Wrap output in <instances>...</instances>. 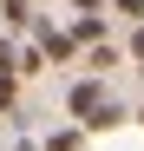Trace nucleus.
I'll list each match as a JSON object with an SVG mask.
<instances>
[{"label": "nucleus", "instance_id": "nucleus-4", "mask_svg": "<svg viewBox=\"0 0 144 151\" xmlns=\"http://www.w3.org/2000/svg\"><path fill=\"white\" fill-rule=\"evenodd\" d=\"M72 40H79V46H98L105 40V13H79V20H72Z\"/></svg>", "mask_w": 144, "mask_h": 151}, {"label": "nucleus", "instance_id": "nucleus-7", "mask_svg": "<svg viewBox=\"0 0 144 151\" xmlns=\"http://www.w3.org/2000/svg\"><path fill=\"white\" fill-rule=\"evenodd\" d=\"M20 105V79H13V72H0V112H13Z\"/></svg>", "mask_w": 144, "mask_h": 151}, {"label": "nucleus", "instance_id": "nucleus-2", "mask_svg": "<svg viewBox=\"0 0 144 151\" xmlns=\"http://www.w3.org/2000/svg\"><path fill=\"white\" fill-rule=\"evenodd\" d=\"M33 46L46 53V66H66V59H79V40L59 33V27H46V20H33Z\"/></svg>", "mask_w": 144, "mask_h": 151}, {"label": "nucleus", "instance_id": "nucleus-13", "mask_svg": "<svg viewBox=\"0 0 144 151\" xmlns=\"http://www.w3.org/2000/svg\"><path fill=\"white\" fill-rule=\"evenodd\" d=\"M138 118H144V105H138Z\"/></svg>", "mask_w": 144, "mask_h": 151}, {"label": "nucleus", "instance_id": "nucleus-9", "mask_svg": "<svg viewBox=\"0 0 144 151\" xmlns=\"http://www.w3.org/2000/svg\"><path fill=\"white\" fill-rule=\"evenodd\" d=\"M105 7H111V13H125L131 27H138V20H144V0H105Z\"/></svg>", "mask_w": 144, "mask_h": 151}, {"label": "nucleus", "instance_id": "nucleus-8", "mask_svg": "<svg viewBox=\"0 0 144 151\" xmlns=\"http://www.w3.org/2000/svg\"><path fill=\"white\" fill-rule=\"evenodd\" d=\"M0 72H13V79H20V46H13L7 33H0Z\"/></svg>", "mask_w": 144, "mask_h": 151}, {"label": "nucleus", "instance_id": "nucleus-6", "mask_svg": "<svg viewBox=\"0 0 144 151\" xmlns=\"http://www.w3.org/2000/svg\"><path fill=\"white\" fill-rule=\"evenodd\" d=\"M85 66H92V72H98V79H105V72H111V66H118V53H111V46H105V40H98V46H92V53H85Z\"/></svg>", "mask_w": 144, "mask_h": 151}, {"label": "nucleus", "instance_id": "nucleus-11", "mask_svg": "<svg viewBox=\"0 0 144 151\" xmlns=\"http://www.w3.org/2000/svg\"><path fill=\"white\" fill-rule=\"evenodd\" d=\"M72 7H79V13H105V0H72Z\"/></svg>", "mask_w": 144, "mask_h": 151}, {"label": "nucleus", "instance_id": "nucleus-12", "mask_svg": "<svg viewBox=\"0 0 144 151\" xmlns=\"http://www.w3.org/2000/svg\"><path fill=\"white\" fill-rule=\"evenodd\" d=\"M20 151H39V145H33V138H20Z\"/></svg>", "mask_w": 144, "mask_h": 151}, {"label": "nucleus", "instance_id": "nucleus-10", "mask_svg": "<svg viewBox=\"0 0 144 151\" xmlns=\"http://www.w3.org/2000/svg\"><path fill=\"white\" fill-rule=\"evenodd\" d=\"M131 59L144 66V20H138V33H131Z\"/></svg>", "mask_w": 144, "mask_h": 151}, {"label": "nucleus", "instance_id": "nucleus-5", "mask_svg": "<svg viewBox=\"0 0 144 151\" xmlns=\"http://www.w3.org/2000/svg\"><path fill=\"white\" fill-rule=\"evenodd\" d=\"M39 151H85V125H72V132H53Z\"/></svg>", "mask_w": 144, "mask_h": 151}, {"label": "nucleus", "instance_id": "nucleus-3", "mask_svg": "<svg viewBox=\"0 0 144 151\" xmlns=\"http://www.w3.org/2000/svg\"><path fill=\"white\" fill-rule=\"evenodd\" d=\"M0 20H7L13 33H26L33 20H39V13H33V0H0Z\"/></svg>", "mask_w": 144, "mask_h": 151}, {"label": "nucleus", "instance_id": "nucleus-1", "mask_svg": "<svg viewBox=\"0 0 144 151\" xmlns=\"http://www.w3.org/2000/svg\"><path fill=\"white\" fill-rule=\"evenodd\" d=\"M66 112L79 118L85 132H111V125L125 118V105H118V99H111V86L98 79V72H85V79H79V86L66 92Z\"/></svg>", "mask_w": 144, "mask_h": 151}]
</instances>
